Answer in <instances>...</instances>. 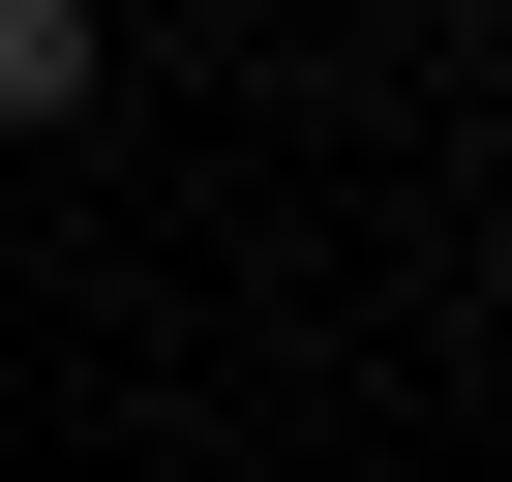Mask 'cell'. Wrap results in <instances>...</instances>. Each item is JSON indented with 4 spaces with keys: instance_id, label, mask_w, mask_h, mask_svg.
I'll return each mask as SVG.
<instances>
[{
    "instance_id": "1",
    "label": "cell",
    "mask_w": 512,
    "mask_h": 482,
    "mask_svg": "<svg viewBox=\"0 0 512 482\" xmlns=\"http://www.w3.org/2000/svg\"><path fill=\"white\" fill-rule=\"evenodd\" d=\"M91 61H121V31H91V0H0V121H31V151L91 121Z\"/></svg>"
}]
</instances>
